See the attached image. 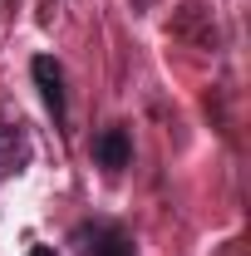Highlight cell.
<instances>
[{
    "label": "cell",
    "mask_w": 251,
    "mask_h": 256,
    "mask_svg": "<svg viewBox=\"0 0 251 256\" xmlns=\"http://www.w3.org/2000/svg\"><path fill=\"white\" fill-rule=\"evenodd\" d=\"M69 246L79 256H138L133 246V236H128L118 222H108V217H89V222H79L69 232Z\"/></svg>",
    "instance_id": "obj_1"
},
{
    "label": "cell",
    "mask_w": 251,
    "mask_h": 256,
    "mask_svg": "<svg viewBox=\"0 0 251 256\" xmlns=\"http://www.w3.org/2000/svg\"><path fill=\"white\" fill-rule=\"evenodd\" d=\"M94 162L104 168V172H124L128 162H133V133H128L124 124L94 133Z\"/></svg>",
    "instance_id": "obj_3"
},
{
    "label": "cell",
    "mask_w": 251,
    "mask_h": 256,
    "mask_svg": "<svg viewBox=\"0 0 251 256\" xmlns=\"http://www.w3.org/2000/svg\"><path fill=\"white\" fill-rule=\"evenodd\" d=\"M30 74H34V84H40L44 108L54 114V124H64V118H69V104H64V69H60V60H54V54H34Z\"/></svg>",
    "instance_id": "obj_2"
},
{
    "label": "cell",
    "mask_w": 251,
    "mask_h": 256,
    "mask_svg": "<svg viewBox=\"0 0 251 256\" xmlns=\"http://www.w3.org/2000/svg\"><path fill=\"white\" fill-rule=\"evenodd\" d=\"M30 256H54V246H34V252Z\"/></svg>",
    "instance_id": "obj_5"
},
{
    "label": "cell",
    "mask_w": 251,
    "mask_h": 256,
    "mask_svg": "<svg viewBox=\"0 0 251 256\" xmlns=\"http://www.w3.org/2000/svg\"><path fill=\"white\" fill-rule=\"evenodd\" d=\"M30 162V138L20 124H0V168H25Z\"/></svg>",
    "instance_id": "obj_4"
}]
</instances>
